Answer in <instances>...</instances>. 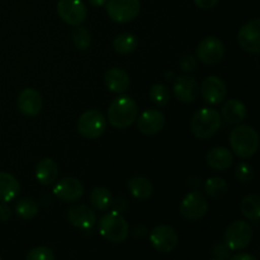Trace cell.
<instances>
[{"instance_id": "obj_1", "label": "cell", "mask_w": 260, "mask_h": 260, "mask_svg": "<svg viewBox=\"0 0 260 260\" xmlns=\"http://www.w3.org/2000/svg\"><path fill=\"white\" fill-rule=\"evenodd\" d=\"M229 142L236 156L241 159H249L258 151L260 139L256 129L251 126L236 124L235 128L230 132Z\"/></svg>"}, {"instance_id": "obj_2", "label": "cell", "mask_w": 260, "mask_h": 260, "mask_svg": "<svg viewBox=\"0 0 260 260\" xmlns=\"http://www.w3.org/2000/svg\"><path fill=\"white\" fill-rule=\"evenodd\" d=\"M139 116L137 103L128 95H119L108 108V122L118 129L131 126Z\"/></svg>"}, {"instance_id": "obj_3", "label": "cell", "mask_w": 260, "mask_h": 260, "mask_svg": "<svg viewBox=\"0 0 260 260\" xmlns=\"http://www.w3.org/2000/svg\"><path fill=\"white\" fill-rule=\"evenodd\" d=\"M222 123V117L213 108H201L190 119V129L200 140H207L217 134Z\"/></svg>"}, {"instance_id": "obj_4", "label": "cell", "mask_w": 260, "mask_h": 260, "mask_svg": "<svg viewBox=\"0 0 260 260\" xmlns=\"http://www.w3.org/2000/svg\"><path fill=\"white\" fill-rule=\"evenodd\" d=\"M99 233L109 243H123L128 238V222L119 211H111L99 220Z\"/></svg>"}, {"instance_id": "obj_5", "label": "cell", "mask_w": 260, "mask_h": 260, "mask_svg": "<svg viewBox=\"0 0 260 260\" xmlns=\"http://www.w3.org/2000/svg\"><path fill=\"white\" fill-rule=\"evenodd\" d=\"M253 239V228L243 220L233 221L223 235V243L231 251L244 250Z\"/></svg>"}, {"instance_id": "obj_6", "label": "cell", "mask_w": 260, "mask_h": 260, "mask_svg": "<svg viewBox=\"0 0 260 260\" xmlns=\"http://www.w3.org/2000/svg\"><path fill=\"white\" fill-rule=\"evenodd\" d=\"M107 127V119L103 113L96 109L84 112L78 121V132L88 140L98 139L104 134Z\"/></svg>"}, {"instance_id": "obj_7", "label": "cell", "mask_w": 260, "mask_h": 260, "mask_svg": "<svg viewBox=\"0 0 260 260\" xmlns=\"http://www.w3.org/2000/svg\"><path fill=\"white\" fill-rule=\"evenodd\" d=\"M208 211V201L205 194L198 190L190 192L185 196L180 203L179 212L184 220L200 221Z\"/></svg>"}, {"instance_id": "obj_8", "label": "cell", "mask_w": 260, "mask_h": 260, "mask_svg": "<svg viewBox=\"0 0 260 260\" xmlns=\"http://www.w3.org/2000/svg\"><path fill=\"white\" fill-rule=\"evenodd\" d=\"M106 4L109 18L117 23L131 22L141 10L140 0H108Z\"/></svg>"}, {"instance_id": "obj_9", "label": "cell", "mask_w": 260, "mask_h": 260, "mask_svg": "<svg viewBox=\"0 0 260 260\" xmlns=\"http://www.w3.org/2000/svg\"><path fill=\"white\" fill-rule=\"evenodd\" d=\"M56 9L58 17L73 27L83 24L88 17V8L83 0H58Z\"/></svg>"}, {"instance_id": "obj_10", "label": "cell", "mask_w": 260, "mask_h": 260, "mask_svg": "<svg viewBox=\"0 0 260 260\" xmlns=\"http://www.w3.org/2000/svg\"><path fill=\"white\" fill-rule=\"evenodd\" d=\"M150 243L159 253H172L179 243L177 231L169 225H159L152 229L150 234Z\"/></svg>"}, {"instance_id": "obj_11", "label": "cell", "mask_w": 260, "mask_h": 260, "mask_svg": "<svg viewBox=\"0 0 260 260\" xmlns=\"http://www.w3.org/2000/svg\"><path fill=\"white\" fill-rule=\"evenodd\" d=\"M196 53H197V58L201 62L206 63V65H216L223 58L225 46L220 38L210 36V37H206L201 41Z\"/></svg>"}, {"instance_id": "obj_12", "label": "cell", "mask_w": 260, "mask_h": 260, "mask_svg": "<svg viewBox=\"0 0 260 260\" xmlns=\"http://www.w3.org/2000/svg\"><path fill=\"white\" fill-rule=\"evenodd\" d=\"M200 93L203 101L207 103L220 104L225 101L226 95H228V88L222 79L216 75H211L202 81Z\"/></svg>"}, {"instance_id": "obj_13", "label": "cell", "mask_w": 260, "mask_h": 260, "mask_svg": "<svg viewBox=\"0 0 260 260\" xmlns=\"http://www.w3.org/2000/svg\"><path fill=\"white\" fill-rule=\"evenodd\" d=\"M238 42L243 50L250 53L260 52V19L244 24L238 33Z\"/></svg>"}, {"instance_id": "obj_14", "label": "cell", "mask_w": 260, "mask_h": 260, "mask_svg": "<svg viewBox=\"0 0 260 260\" xmlns=\"http://www.w3.org/2000/svg\"><path fill=\"white\" fill-rule=\"evenodd\" d=\"M53 194L62 202H76L84 194V185L79 179L73 177H66L58 180L53 188Z\"/></svg>"}, {"instance_id": "obj_15", "label": "cell", "mask_w": 260, "mask_h": 260, "mask_svg": "<svg viewBox=\"0 0 260 260\" xmlns=\"http://www.w3.org/2000/svg\"><path fill=\"white\" fill-rule=\"evenodd\" d=\"M165 126V117L159 109H146L142 112L137 121V128L141 134L154 136L159 134Z\"/></svg>"}, {"instance_id": "obj_16", "label": "cell", "mask_w": 260, "mask_h": 260, "mask_svg": "<svg viewBox=\"0 0 260 260\" xmlns=\"http://www.w3.org/2000/svg\"><path fill=\"white\" fill-rule=\"evenodd\" d=\"M17 107L20 113L27 117H35L42 111L43 99L36 89L27 88L19 93L17 98Z\"/></svg>"}, {"instance_id": "obj_17", "label": "cell", "mask_w": 260, "mask_h": 260, "mask_svg": "<svg viewBox=\"0 0 260 260\" xmlns=\"http://www.w3.org/2000/svg\"><path fill=\"white\" fill-rule=\"evenodd\" d=\"M175 98L182 103H192L200 95V85L194 78L188 75L178 76L173 85Z\"/></svg>"}, {"instance_id": "obj_18", "label": "cell", "mask_w": 260, "mask_h": 260, "mask_svg": "<svg viewBox=\"0 0 260 260\" xmlns=\"http://www.w3.org/2000/svg\"><path fill=\"white\" fill-rule=\"evenodd\" d=\"M68 220L74 228L89 230L96 223V213L86 205H76L69 208Z\"/></svg>"}, {"instance_id": "obj_19", "label": "cell", "mask_w": 260, "mask_h": 260, "mask_svg": "<svg viewBox=\"0 0 260 260\" xmlns=\"http://www.w3.org/2000/svg\"><path fill=\"white\" fill-rule=\"evenodd\" d=\"M207 164L211 169L217 170V172H223L229 169L234 162L233 152L229 149L222 146L212 147L207 152Z\"/></svg>"}, {"instance_id": "obj_20", "label": "cell", "mask_w": 260, "mask_h": 260, "mask_svg": "<svg viewBox=\"0 0 260 260\" xmlns=\"http://www.w3.org/2000/svg\"><path fill=\"white\" fill-rule=\"evenodd\" d=\"M104 84L107 89L113 93H124L129 86V76L122 69L112 68L104 75Z\"/></svg>"}, {"instance_id": "obj_21", "label": "cell", "mask_w": 260, "mask_h": 260, "mask_svg": "<svg viewBox=\"0 0 260 260\" xmlns=\"http://www.w3.org/2000/svg\"><path fill=\"white\" fill-rule=\"evenodd\" d=\"M246 107L243 102L238 101V99H229L222 107V112H221V117L226 121V123L233 124H240L244 119L246 118Z\"/></svg>"}, {"instance_id": "obj_22", "label": "cell", "mask_w": 260, "mask_h": 260, "mask_svg": "<svg viewBox=\"0 0 260 260\" xmlns=\"http://www.w3.org/2000/svg\"><path fill=\"white\" fill-rule=\"evenodd\" d=\"M57 164L50 157L40 160L36 165V179L38 180L40 184L45 185V187L53 184L57 180Z\"/></svg>"}, {"instance_id": "obj_23", "label": "cell", "mask_w": 260, "mask_h": 260, "mask_svg": "<svg viewBox=\"0 0 260 260\" xmlns=\"http://www.w3.org/2000/svg\"><path fill=\"white\" fill-rule=\"evenodd\" d=\"M20 192V184L10 173L0 172V202H12Z\"/></svg>"}, {"instance_id": "obj_24", "label": "cell", "mask_w": 260, "mask_h": 260, "mask_svg": "<svg viewBox=\"0 0 260 260\" xmlns=\"http://www.w3.org/2000/svg\"><path fill=\"white\" fill-rule=\"evenodd\" d=\"M127 188H128L132 197L139 201L149 200L151 197L152 192H154V185H152V183L147 178L141 177V175L131 178L128 180V183H127Z\"/></svg>"}, {"instance_id": "obj_25", "label": "cell", "mask_w": 260, "mask_h": 260, "mask_svg": "<svg viewBox=\"0 0 260 260\" xmlns=\"http://www.w3.org/2000/svg\"><path fill=\"white\" fill-rule=\"evenodd\" d=\"M139 46V40L135 35L129 32L119 33L113 40V48L117 53L121 55H128L132 53Z\"/></svg>"}, {"instance_id": "obj_26", "label": "cell", "mask_w": 260, "mask_h": 260, "mask_svg": "<svg viewBox=\"0 0 260 260\" xmlns=\"http://www.w3.org/2000/svg\"><path fill=\"white\" fill-rule=\"evenodd\" d=\"M90 203L95 210L107 211L113 205V196L106 187H96L90 193Z\"/></svg>"}, {"instance_id": "obj_27", "label": "cell", "mask_w": 260, "mask_h": 260, "mask_svg": "<svg viewBox=\"0 0 260 260\" xmlns=\"http://www.w3.org/2000/svg\"><path fill=\"white\" fill-rule=\"evenodd\" d=\"M241 213L250 221H258L260 217V197L259 194L251 193L245 196L240 203Z\"/></svg>"}, {"instance_id": "obj_28", "label": "cell", "mask_w": 260, "mask_h": 260, "mask_svg": "<svg viewBox=\"0 0 260 260\" xmlns=\"http://www.w3.org/2000/svg\"><path fill=\"white\" fill-rule=\"evenodd\" d=\"M205 192L213 200H222L229 192V184L223 178H208L205 183Z\"/></svg>"}, {"instance_id": "obj_29", "label": "cell", "mask_w": 260, "mask_h": 260, "mask_svg": "<svg viewBox=\"0 0 260 260\" xmlns=\"http://www.w3.org/2000/svg\"><path fill=\"white\" fill-rule=\"evenodd\" d=\"M15 213L19 216L22 220L29 221L35 218L38 213V205L33 198L25 197L22 198L15 205Z\"/></svg>"}, {"instance_id": "obj_30", "label": "cell", "mask_w": 260, "mask_h": 260, "mask_svg": "<svg viewBox=\"0 0 260 260\" xmlns=\"http://www.w3.org/2000/svg\"><path fill=\"white\" fill-rule=\"evenodd\" d=\"M150 99L152 101V103L156 104L157 107H165L170 101V91L162 84H155L150 89Z\"/></svg>"}, {"instance_id": "obj_31", "label": "cell", "mask_w": 260, "mask_h": 260, "mask_svg": "<svg viewBox=\"0 0 260 260\" xmlns=\"http://www.w3.org/2000/svg\"><path fill=\"white\" fill-rule=\"evenodd\" d=\"M73 43L78 50L85 51L90 47L91 45V35L86 28L75 27V29L73 30Z\"/></svg>"}, {"instance_id": "obj_32", "label": "cell", "mask_w": 260, "mask_h": 260, "mask_svg": "<svg viewBox=\"0 0 260 260\" xmlns=\"http://www.w3.org/2000/svg\"><path fill=\"white\" fill-rule=\"evenodd\" d=\"M254 169L248 162H240L235 169V177L239 182L249 183L254 179Z\"/></svg>"}, {"instance_id": "obj_33", "label": "cell", "mask_w": 260, "mask_h": 260, "mask_svg": "<svg viewBox=\"0 0 260 260\" xmlns=\"http://www.w3.org/2000/svg\"><path fill=\"white\" fill-rule=\"evenodd\" d=\"M27 260H53L55 254L47 246H37L33 248L29 253L25 255Z\"/></svg>"}, {"instance_id": "obj_34", "label": "cell", "mask_w": 260, "mask_h": 260, "mask_svg": "<svg viewBox=\"0 0 260 260\" xmlns=\"http://www.w3.org/2000/svg\"><path fill=\"white\" fill-rule=\"evenodd\" d=\"M179 68L185 73H190L197 69V58L192 55H184L179 60Z\"/></svg>"}, {"instance_id": "obj_35", "label": "cell", "mask_w": 260, "mask_h": 260, "mask_svg": "<svg viewBox=\"0 0 260 260\" xmlns=\"http://www.w3.org/2000/svg\"><path fill=\"white\" fill-rule=\"evenodd\" d=\"M231 250L226 246L225 243H217L213 245L212 248V254L216 259H230L231 256Z\"/></svg>"}, {"instance_id": "obj_36", "label": "cell", "mask_w": 260, "mask_h": 260, "mask_svg": "<svg viewBox=\"0 0 260 260\" xmlns=\"http://www.w3.org/2000/svg\"><path fill=\"white\" fill-rule=\"evenodd\" d=\"M12 217V210L7 203L2 202L0 205V222H7Z\"/></svg>"}, {"instance_id": "obj_37", "label": "cell", "mask_w": 260, "mask_h": 260, "mask_svg": "<svg viewBox=\"0 0 260 260\" xmlns=\"http://www.w3.org/2000/svg\"><path fill=\"white\" fill-rule=\"evenodd\" d=\"M193 2L201 9H211V8L216 7L220 0H193Z\"/></svg>"}, {"instance_id": "obj_38", "label": "cell", "mask_w": 260, "mask_h": 260, "mask_svg": "<svg viewBox=\"0 0 260 260\" xmlns=\"http://www.w3.org/2000/svg\"><path fill=\"white\" fill-rule=\"evenodd\" d=\"M230 259H233V260H256V256L251 255V254H248V253H239V254H235L234 256H230Z\"/></svg>"}, {"instance_id": "obj_39", "label": "cell", "mask_w": 260, "mask_h": 260, "mask_svg": "<svg viewBox=\"0 0 260 260\" xmlns=\"http://www.w3.org/2000/svg\"><path fill=\"white\" fill-rule=\"evenodd\" d=\"M89 3H90L93 7H103V5H106V3L108 2V0H88Z\"/></svg>"}]
</instances>
